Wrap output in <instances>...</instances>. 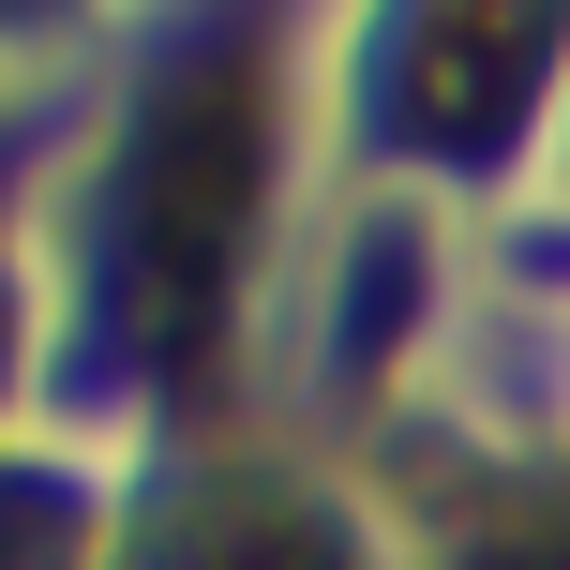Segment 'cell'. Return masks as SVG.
<instances>
[{
	"label": "cell",
	"instance_id": "obj_1",
	"mask_svg": "<svg viewBox=\"0 0 570 570\" xmlns=\"http://www.w3.org/2000/svg\"><path fill=\"white\" fill-rule=\"evenodd\" d=\"M256 196H271V120H256V76L210 60L150 106V150H136V331L150 361H196L210 315L240 285V240H256Z\"/></svg>",
	"mask_w": 570,
	"mask_h": 570
},
{
	"label": "cell",
	"instance_id": "obj_2",
	"mask_svg": "<svg viewBox=\"0 0 570 570\" xmlns=\"http://www.w3.org/2000/svg\"><path fill=\"white\" fill-rule=\"evenodd\" d=\"M541 60H556L541 16H421L391 46V90H405V120L435 150H495L525 120V90H541Z\"/></svg>",
	"mask_w": 570,
	"mask_h": 570
},
{
	"label": "cell",
	"instance_id": "obj_3",
	"mask_svg": "<svg viewBox=\"0 0 570 570\" xmlns=\"http://www.w3.org/2000/svg\"><path fill=\"white\" fill-rule=\"evenodd\" d=\"M166 570H361V556H345L315 511H285V495H240V511H210Z\"/></svg>",
	"mask_w": 570,
	"mask_h": 570
}]
</instances>
